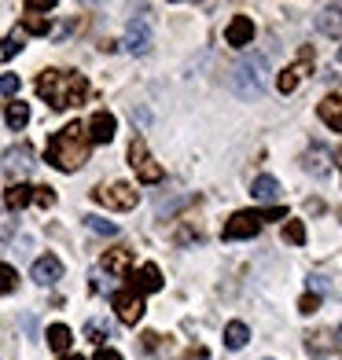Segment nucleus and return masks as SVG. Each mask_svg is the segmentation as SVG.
<instances>
[{"instance_id": "9d476101", "label": "nucleus", "mask_w": 342, "mask_h": 360, "mask_svg": "<svg viewBox=\"0 0 342 360\" xmlns=\"http://www.w3.org/2000/svg\"><path fill=\"white\" fill-rule=\"evenodd\" d=\"M129 280V290L133 294H155V290H162V272H158V265H140L137 272H129L125 276Z\"/></svg>"}, {"instance_id": "6ab92c4d", "label": "nucleus", "mask_w": 342, "mask_h": 360, "mask_svg": "<svg viewBox=\"0 0 342 360\" xmlns=\"http://www.w3.org/2000/svg\"><path fill=\"white\" fill-rule=\"evenodd\" d=\"M30 202H34V184H8V191H4V206L8 210H23Z\"/></svg>"}, {"instance_id": "f257e3e1", "label": "nucleus", "mask_w": 342, "mask_h": 360, "mask_svg": "<svg viewBox=\"0 0 342 360\" xmlns=\"http://www.w3.org/2000/svg\"><path fill=\"white\" fill-rule=\"evenodd\" d=\"M89 151H92V140H89V129L81 122H67V129L48 140V166H56L59 173H77L81 166L89 162Z\"/></svg>"}, {"instance_id": "4468645a", "label": "nucleus", "mask_w": 342, "mask_h": 360, "mask_svg": "<svg viewBox=\"0 0 342 360\" xmlns=\"http://www.w3.org/2000/svg\"><path fill=\"white\" fill-rule=\"evenodd\" d=\"M34 280L41 283V287H52V283H59L63 280V261L56 257V254H41L37 261H34Z\"/></svg>"}, {"instance_id": "c9c22d12", "label": "nucleus", "mask_w": 342, "mask_h": 360, "mask_svg": "<svg viewBox=\"0 0 342 360\" xmlns=\"http://www.w3.org/2000/svg\"><path fill=\"white\" fill-rule=\"evenodd\" d=\"M184 360H206V349H191Z\"/></svg>"}, {"instance_id": "473e14b6", "label": "nucleus", "mask_w": 342, "mask_h": 360, "mask_svg": "<svg viewBox=\"0 0 342 360\" xmlns=\"http://www.w3.org/2000/svg\"><path fill=\"white\" fill-rule=\"evenodd\" d=\"M56 8V0H26V11L34 15V11H52Z\"/></svg>"}, {"instance_id": "0eeeda50", "label": "nucleus", "mask_w": 342, "mask_h": 360, "mask_svg": "<svg viewBox=\"0 0 342 360\" xmlns=\"http://www.w3.org/2000/svg\"><path fill=\"white\" fill-rule=\"evenodd\" d=\"M313 48H309V44H302L298 48V56H295V63H291V67H284V74H280V81H276V89H280L284 96L287 92H295L298 89V81L305 77V74H313Z\"/></svg>"}, {"instance_id": "7c9ffc66", "label": "nucleus", "mask_w": 342, "mask_h": 360, "mask_svg": "<svg viewBox=\"0 0 342 360\" xmlns=\"http://www.w3.org/2000/svg\"><path fill=\"white\" fill-rule=\"evenodd\" d=\"M34 202H37L41 210H52V206H56V191H52V188H34Z\"/></svg>"}, {"instance_id": "4be33fe9", "label": "nucleus", "mask_w": 342, "mask_h": 360, "mask_svg": "<svg viewBox=\"0 0 342 360\" xmlns=\"http://www.w3.org/2000/svg\"><path fill=\"white\" fill-rule=\"evenodd\" d=\"M4 122H8V129H26V122H30V107L26 103H19V100H11L8 103V110H4Z\"/></svg>"}, {"instance_id": "423d86ee", "label": "nucleus", "mask_w": 342, "mask_h": 360, "mask_svg": "<svg viewBox=\"0 0 342 360\" xmlns=\"http://www.w3.org/2000/svg\"><path fill=\"white\" fill-rule=\"evenodd\" d=\"M129 166L137 169V176L144 180V184H158V180H162V166L151 158L148 140H144V136H133V140H129Z\"/></svg>"}, {"instance_id": "bb28decb", "label": "nucleus", "mask_w": 342, "mask_h": 360, "mask_svg": "<svg viewBox=\"0 0 342 360\" xmlns=\"http://www.w3.org/2000/svg\"><path fill=\"white\" fill-rule=\"evenodd\" d=\"M284 239L291 243V247H302V243H305V224L302 221H287L284 224Z\"/></svg>"}, {"instance_id": "b1692460", "label": "nucleus", "mask_w": 342, "mask_h": 360, "mask_svg": "<svg viewBox=\"0 0 342 360\" xmlns=\"http://www.w3.org/2000/svg\"><path fill=\"white\" fill-rule=\"evenodd\" d=\"M85 338L92 342V346H103V342L110 338V323H103V320H89V323H85Z\"/></svg>"}, {"instance_id": "1a4fd4ad", "label": "nucleus", "mask_w": 342, "mask_h": 360, "mask_svg": "<svg viewBox=\"0 0 342 360\" xmlns=\"http://www.w3.org/2000/svg\"><path fill=\"white\" fill-rule=\"evenodd\" d=\"M125 52H133V56L151 52V30H148V19H144V15L129 19V26H125Z\"/></svg>"}, {"instance_id": "a211bd4d", "label": "nucleus", "mask_w": 342, "mask_h": 360, "mask_svg": "<svg viewBox=\"0 0 342 360\" xmlns=\"http://www.w3.org/2000/svg\"><path fill=\"white\" fill-rule=\"evenodd\" d=\"M251 195L254 199H262V202H272V199H280V180L262 173V176H254V184H251Z\"/></svg>"}, {"instance_id": "72a5a7b5", "label": "nucleus", "mask_w": 342, "mask_h": 360, "mask_svg": "<svg viewBox=\"0 0 342 360\" xmlns=\"http://www.w3.org/2000/svg\"><path fill=\"white\" fill-rule=\"evenodd\" d=\"M92 360H122V353H118V349H107V346H100Z\"/></svg>"}, {"instance_id": "f03ea898", "label": "nucleus", "mask_w": 342, "mask_h": 360, "mask_svg": "<svg viewBox=\"0 0 342 360\" xmlns=\"http://www.w3.org/2000/svg\"><path fill=\"white\" fill-rule=\"evenodd\" d=\"M34 85H37V96L52 110L81 107L89 100V81L81 77L77 70H41Z\"/></svg>"}, {"instance_id": "dca6fc26", "label": "nucleus", "mask_w": 342, "mask_h": 360, "mask_svg": "<svg viewBox=\"0 0 342 360\" xmlns=\"http://www.w3.org/2000/svg\"><path fill=\"white\" fill-rule=\"evenodd\" d=\"M317 114H320V122L335 129V133H342V96H324V100L317 103Z\"/></svg>"}, {"instance_id": "f704fd0d", "label": "nucleus", "mask_w": 342, "mask_h": 360, "mask_svg": "<svg viewBox=\"0 0 342 360\" xmlns=\"http://www.w3.org/2000/svg\"><path fill=\"white\" fill-rule=\"evenodd\" d=\"M11 236H15V221L0 217V239H11Z\"/></svg>"}, {"instance_id": "393cba45", "label": "nucleus", "mask_w": 342, "mask_h": 360, "mask_svg": "<svg viewBox=\"0 0 342 360\" xmlns=\"http://www.w3.org/2000/svg\"><path fill=\"white\" fill-rule=\"evenodd\" d=\"M85 228H89V232H96V236H118V224H114V221H103V217H96V214L85 217Z\"/></svg>"}, {"instance_id": "a878e982", "label": "nucleus", "mask_w": 342, "mask_h": 360, "mask_svg": "<svg viewBox=\"0 0 342 360\" xmlns=\"http://www.w3.org/2000/svg\"><path fill=\"white\" fill-rule=\"evenodd\" d=\"M23 34H48V19H41V15H23V22H19Z\"/></svg>"}, {"instance_id": "39448f33", "label": "nucleus", "mask_w": 342, "mask_h": 360, "mask_svg": "<svg viewBox=\"0 0 342 360\" xmlns=\"http://www.w3.org/2000/svg\"><path fill=\"white\" fill-rule=\"evenodd\" d=\"M92 199L107 206V210H133L140 202V191L133 184H125V180H114V184H100L92 191Z\"/></svg>"}, {"instance_id": "7ed1b4c3", "label": "nucleus", "mask_w": 342, "mask_h": 360, "mask_svg": "<svg viewBox=\"0 0 342 360\" xmlns=\"http://www.w3.org/2000/svg\"><path fill=\"white\" fill-rule=\"evenodd\" d=\"M265 59L262 56H243L236 67H232V77H228V85H232V92L239 96V100H262L265 92Z\"/></svg>"}, {"instance_id": "412c9836", "label": "nucleus", "mask_w": 342, "mask_h": 360, "mask_svg": "<svg viewBox=\"0 0 342 360\" xmlns=\"http://www.w3.org/2000/svg\"><path fill=\"white\" fill-rule=\"evenodd\" d=\"M247 338H251V331H247V323H243V320H232L224 327V346L228 349H243V346H247Z\"/></svg>"}, {"instance_id": "9b49d317", "label": "nucleus", "mask_w": 342, "mask_h": 360, "mask_svg": "<svg viewBox=\"0 0 342 360\" xmlns=\"http://www.w3.org/2000/svg\"><path fill=\"white\" fill-rule=\"evenodd\" d=\"M224 44H232V48L254 44V19L251 15H232V22L224 30Z\"/></svg>"}, {"instance_id": "4c0bfd02", "label": "nucleus", "mask_w": 342, "mask_h": 360, "mask_svg": "<svg viewBox=\"0 0 342 360\" xmlns=\"http://www.w3.org/2000/svg\"><path fill=\"white\" fill-rule=\"evenodd\" d=\"M338 346H342V327H338Z\"/></svg>"}, {"instance_id": "c85d7f7f", "label": "nucleus", "mask_w": 342, "mask_h": 360, "mask_svg": "<svg viewBox=\"0 0 342 360\" xmlns=\"http://www.w3.org/2000/svg\"><path fill=\"white\" fill-rule=\"evenodd\" d=\"M19 52H23V30H15V34L4 41V48H0V56H4V59H15Z\"/></svg>"}, {"instance_id": "f3484780", "label": "nucleus", "mask_w": 342, "mask_h": 360, "mask_svg": "<svg viewBox=\"0 0 342 360\" xmlns=\"http://www.w3.org/2000/svg\"><path fill=\"white\" fill-rule=\"evenodd\" d=\"M317 30H320L324 37H335V41H342V4L324 8V11L317 15Z\"/></svg>"}, {"instance_id": "5701e85b", "label": "nucleus", "mask_w": 342, "mask_h": 360, "mask_svg": "<svg viewBox=\"0 0 342 360\" xmlns=\"http://www.w3.org/2000/svg\"><path fill=\"white\" fill-rule=\"evenodd\" d=\"M338 349V338H331L328 331H317V335H309V353H317V356H328Z\"/></svg>"}, {"instance_id": "e433bc0d", "label": "nucleus", "mask_w": 342, "mask_h": 360, "mask_svg": "<svg viewBox=\"0 0 342 360\" xmlns=\"http://www.w3.org/2000/svg\"><path fill=\"white\" fill-rule=\"evenodd\" d=\"M59 360H81V356H77V353H63Z\"/></svg>"}, {"instance_id": "20e7f679", "label": "nucleus", "mask_w": 342, "mask_h": 360, "mask_svg": "<svg viewBox=\"0 0 342 360\" xmlns=\"http://www.w3.org/2000/svg\"><path fill=\"white\" fill-rule=\"evenodd\" d=\"M265 221H287V210L284 206H269V210H239V214H232L224 221L221 236L224 239H251L262 232Z\"/></svg>"}, {"instance_id": "c756f323", "label": "nucleus", "mask_w": 342, "mask_h": 360, "mask_svg": "<svg viewBox=\"0 0 342 360\" xmlns=\"http://www.w3.org/2000/svg\"><path fill=\"white\" fill-rule=\"evenodd\" d=\"M317 309H320V294H317V290L302 294V302H298V313H302V316H313Z\"/></svg>"}, {"instance_id": "f8f14e48", "label": "nucleus", "mask_w": 342, "mask_h": 360, "mask_svg": "<svg viewBox=\"0 0 342 360\" xmlns=\"http://www.w3.org/2000/svg\"><path fill=\"white\" fill-rule=\"evenodd\" d=\"M133 261H137V254L129 250V247H114V250H107V254L100 257V265H103L110 276H118V280H125V276L133 272Z\"/></svg>"}, {"instance_id": "58836bf2", "label": "nucleus", "mask_w": 342, "mask_h": 360, "mask_svg": "<svg viewBox=\"0 0 342 360\" xmlns=\"http://www.w3.org/2000/svg\"><path fill=\"white\" fill-rule=\"evenodd\" d=\"M338 63H342V48H338Z\"/></svg>"}, {"instance_id": "2f4dec72", "label": "nucleus", "mask_w": 342, "mask_h": 360, "mask_svg": "<svg viewBox=\"0 0 342 360\" xmlns=\"http://www.w3.org/2000/svg\"><path fill=\"white\" fill-rule=\"evenodd\" d=\"M0 92H4V96H15V92H19V77H15V74H4V77H0Z\"/></svg>"}, {"instance_id": "aec40b11", "label": "nucleus", "mask_w": 342, "mask_h": 360, "mask_svg": "<svg viewBox=\"0 0 342 360\" xmlns=\"http://www.w3.org/2000/svg\"><path fill=\"white\" fill-rule=\"evenodd\" d=\"M70 342H74V335H70L67 323H52V327H48V346H52L56 353H67Z\"/></svg>"}, {"instance_id": "2eb2a0df", "label": "nucleus", "mask_w": 342, "mask_h": 360, "mask_svg": "<svg viewBox=\"0 0 342 360\" xmlns=\"http://www.w3.org/2000/svg\"><path fill=\"white\" fill-rule=\"evenodd\" d=\"M4 166H8V173H19V176H26L30 169H34V147H30V143L11 147V151L4 155Z\"/></svg>"}, {"instance_id": "cd10ccee", "label": "nucleus", "mask_w": 342, "mask_h": 360, "mask_svg": "<svg viewBox=\"0 0 342 360\" xmlns=\"http://www.w3.org/2000/svg\"><path fill=\"white\" fill-rule=\"evenodd\" d=\"M15 287H19V272H15L11 265H4V261H0V294H11Z\"/></svg>"}, {"instance_id": "6e6552de", "label": "nucleus", "mask_w": 342, "mask_h": 360, "mask_svg": "<svg viewBox=\"0 0 342 360\" xmlns=\"http://www.w3.org/2000/svg\"><path fill=\"white\" fill-rule=\"evenodd\" d=\"M110 305H114V313H118V320L125 323V327H137L140 320H144V298L140 294H133V290H114L110 294Z\"/></svg>"}, {"instance_id": "ddd939ff", "label": "nucleus", "mask_w": 342, "mask_h": 360, "mask_svg": "<svg viewBox=\"0 0 342 360\" xmlns=\"http://www.w3.org/2000/svg\"><path fill=\"white\" fill-rule=\"evenodd\" d=\"M85 129H89V140H92V143H110L114 133H118V122H114L110 110H96L92 122H89Z\"/></svg>"}]
</instances>
